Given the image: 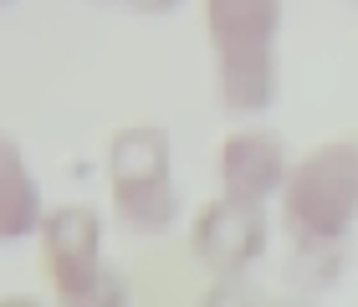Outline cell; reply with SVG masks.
I'll return each mask as SVG.
<instances>
[{"instance_id": "8", "label": "cell", "mask_w": 358, "mask_h": 307, "mask_svg": "<svg viewBox=\"0 0 358 307\" xmlns=\"http://www.w3.org/2000/svg\"><path fill=\"white\" fill-rule=\"evenodd\" d=\"M343 262H348V246L343 251H287V282L302 297H322L328 287H338Z\"/></svg>"}, {"instance_id": "14", "label": "cell", "mask_w": 358, "mask_h": 307, "mask_svg": "<svg viewBox=\"0 0 358 307\" xmlns=\"http://www.w3.org/2000/svg\"><path fill=\"white\" fill-rule=\"evenodd\" d=\"M0 6H6V0H0Z\"/></svg>"}, {"instance_id": "6", "label": "cell", "mask_w": 358, "mask_h": 307, "mask_svg": "<svg viewBox=\"0 0 358 307\" xmlns=\"http://www.w3.org/2000/svg\"><path fill=\"white\" fill-rule=\"evenodd\" d=\"M287 174H292V154H287V138L276 128L251 118L220 138V195L271 205L282 195Z\"/></svg>"}, {"instance_id": "13", "label": "cell", "mask_w": 358, "mask_h": 307, "mask_svg": "<svg viewBox=\"0 0 358 307\" xmlns=\"http://www.w3.org/2000/svg\"><path fill=\"white\" fill-rule=\"evenodd\" d=\"M262 307H317L313 297H297V302H262Z\"/></svg>"}, {"instance_id": "11", "label": "cell", "mask_w": 358, "mask_h": 307, "mask_svg": "<svg viewBox=\"0 0 358 307\" xmlns=\"http://www.w3.org/2000/svg\"><path fill=\"white\" fill-rule=\"evenodd\" d=\"M92 307H128V287H123V277H118V282H113V287H108V292H103V297H97Z\"/></svg>"}, {"instance_id": "5", "label": "cell", "mask_w": 358, "mask_h": 307, "mask_svg": "<svg viewBox=\"0 0 358 307\" xmlns=\"http://www.w3.org/2000/svg\"><path fill=\"white\" fill-rule=\"evenodd\" d=\"M271 246V215L266 205L215 195L189 215V256L210 277H246Z\"/></svg>"}, {"instance_id": "2", "label": "cell", "mask_w": 358, "mask_h": 307, "mask_svg": "<svg viewBox=\"0 0 358 307\" xmlns=\"http://www.w3.org/2000/svg\"><path fill=\"white\" fill-rule=\"evenodd\" d=\"M287 251H343L358 225V138L313 143L282 185Z\"/></svg>"}, {"instance_id": "1", "label": "cell", "mask_w": 358, "mask_h": 307, "mask_svg": "<svg viewBox=\"0 0 358 307\" xmlns=\"http://www.w3.org/2000/svg\"><path fill=\"white\" fill-rule=\"evenodd\" d=\"M205 36L215 52V92L225 113L236 118H256L276 103L282 87V62H276V41H282V0H200Z\"/></svg>"}, {"instance_id": "12", "label": "cell", "mask_w": 358, "mask_h": 307, "mask_svg": "<svg viewBox=\"0 0 358 307\" xmlns=\"http://www.w3.org/2000/svg\"><path fill=\"white\" fill-rule=\"evenodd\" d=\"M0 307H46V302L31 297V292H6V297H0Z\"/></svg>"}, {"instance_id": "7", "label": "cell", "mask_w": 358, "mask_h": 307, "mask_svg": "<svg viewBox=\"0 0 358 307\" xmlns=\"http://www.w3.org/2000/svg\"><path fill=\"white\" fill-rule=\"evenodd\" d=\"M46 220V195L21 138L0 134V246H21Z\"/></svg>"}, {"instance_id": "10", "label": "cell", "mask_w": 358, "mask_h": 307, "mask_svg": "<svg viewBox=\"0 0 358 307\" xmlns=\"http://www.w3.org/2000/svg\"><path fill=\"white\" fill-rule=\"evenodd\" d=\"M128 10H138V15H169V10H179L185 0H123Z\"/></svg>"}, {"instance_id": "3", "label": "cell", "mask_w": 358, "mask_h": 307, "mask_svg": "<svg viewBox=\"0 0 358 307\" xmlns=\"http://www.w3.org/2000/svg\"><path fill=\"white\" fill-rule=\"evenodd\" d=\"M108 200L134 236H159L179 220L174 138L159 123H128L108 138Z\"/></svg>"}, {"instance_id": "4", "label": "cell", "mask_w": 358, "mask_h": 307, "mask_svg": "<svg viewBox=\"0 0 358 307\" xmlns=\"http://www.w3.org/2000/svg\"><path fill=\"white\" fill-rule=\"evenodd\" d=\"M41 271L52 282L57 307H92L118 282L103 251V210L87 200H62L41 220Z\"/></svg>"}, {"instance_id": "9", "label": "cell", "mask_w": 358, "mask_h": 307, "mask_svg": "<svg viewBox=\"0 0 358 307\" xmlns=\"http://www.w3.org/2000/svg\"><path fill=\"white\" fill-rule=\"evenodd\" d=\"M200 307H262V297L251 292L246 277H215V287L205 292Z\"/></svg>"}]
</instances>
